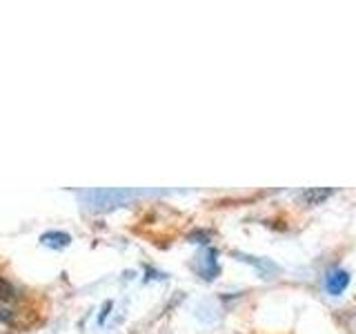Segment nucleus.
I'll return each mask as SVG.
<instances>
[{
    "label": "nucleus",
    "mask_w": 356,
    "mask_h": 334,
    "mask_svg": "<svg viewBox=\"0 0 356 334\" xmlns=\"http://www.w3.org/2000/svg\"><path fill=\"white\" fill-rule=\"evenodd\" d=\"M350 285V272H345V270H334L327 274V281H325V287H327V292L332 296H339L343 294L345 289H348Z\"/></svg>",
    "instance_id": "f257e3e1"
},
{
    "label": "nucleus",
    "mask_w": 356,
    "mask_h": 334,
    "mask_svg": "<svg viewBox=\"0 0 356 334\" xmlns=\"http://www.w3.org/2000/svg\"><path fill=\"white\" fill-rule=\"evenodd\" d=\"M330 196H332V189H309V192L303 194V198L307 200L309 205H318L325 198H330Z\"/></svg>",
    "instance_id": "f03ea898"
}]
</instances>
